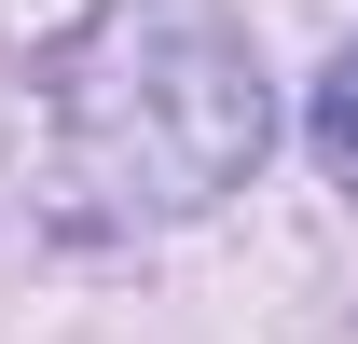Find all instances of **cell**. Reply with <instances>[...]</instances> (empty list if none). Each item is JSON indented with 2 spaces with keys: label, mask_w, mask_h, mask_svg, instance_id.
<instances>
[{
  "label": "cell",
  "mask_w": 358,
  "mask_h": 344,
  "mask_svg": "<svg viewBox=\"0 0 358 344\" xmlns=\"http://www.w3.org/2000/svg\"><path fill=\"white\" fill-rule=\"evenodd\" d=\"M262 138L275 96L234 0H96L42 55V166H55V220L83 234L207 220L221 193H248Z\"/></svg>",
  "instance_id": "1"
},
{
  "label": "cell",
  "mask_w": 358,
  "mask_h": 344,
  "mask_svg": "<svg viewBox=\"0 0 358 344\" xmlns=\"http://www.w3.org/2000/svg\"><path fill=\"white\" fill-rule=\"evenodd\" d=\"M303 152L331 166V193H358V42L317 69V96H303Z\"/></svg>",
  "instance_id": "2"
}]
</instances>
